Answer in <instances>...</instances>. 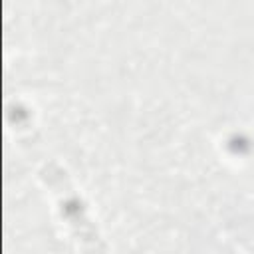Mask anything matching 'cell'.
<instances>
[{
  "instance_id": "6da1fadb",
  "label": "cell",
  "mask_w": 254,
  "mask_h": 254,
  "mask_svg": "<svg viewBox=\"0 0 254 254\" xmlns=\"http://www.w3.org/2000/svg\"><path fill=\"white\" fill-rule=\"evenodd\" d=\"M64 212L69 220V224L75 228V234H77V240L81 242L83 250L87 254H105V244L103 240L99 238L97 230L93 228V224L87 220L79 200L75 196H69L64 200Z\"/></svg>"
}]
</instances>
